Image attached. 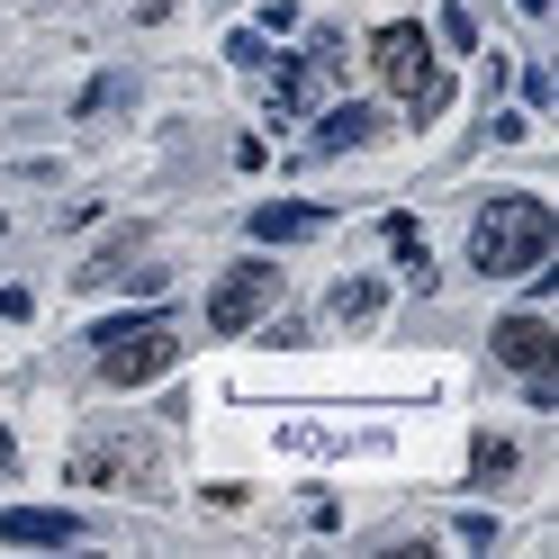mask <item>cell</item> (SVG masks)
<instances>
[{"instance_id":"1","label":"cell","mask_w":559,"mask_h":559,"mask_svg":"<svg viewBox=\"0 0 559 559\" xmlns=\"http://www.w3.org/2000/svg\"><path fill=\"white\" fill-rule=\"evenodd\" d=\"M550 243H559L550 199H533V190H497V199L478 207V226H469V271H478V280H523V271L550 262Z\"/></svg>"},{"instance_id":"3","label":"cell","mask_w":559,"mask_h":559,"mask_svg":"<svg viewBox=\"0 0 559 559\" xmlns=\"http://www.w3.org/2000/svg\"><path fill=\"white\" fill-rule=\"evenodd\" d=\"M370 63H379V82H389L415 118H442V109H451V82L433 73V37H425L415 19L379 27V37H370Z\"/></svg>"},{"instance_id":"11","label":"cell","mask_w":559,"mask_h":559,"mask_svg":"<svg viewBox=\"0 0 559 559\" xmlns=\"http://www.w3.org/2000/svg\"><path fill=\"white\" fill-rule=\"evenodd\" d=\"M127 99H135V82H127V73H99V82L82 91V118H109V109H127Z\"/></svg>"},{"instance_id":"10","label":"cell","mask_w":559,"mask_h":559,"mask_svg":"<svg viewBox=\"0 0 559 559\" xmlns=\"http://www.w3.org/2000/svg\"><path fill=\"white\" fill-rule=\"evenodd\" d=\"M379 307H389V289H379V280H343V289L325 298V317H334V325H370Z\"/></svg>"},{"instance_id":"12","label":"cell","mask_w":559,"mask_h":559,"mask_svg":"<svg viewBox=\"0 0 559 559\" xmlns=\"http://www.w3.org/2000/svg\"><path fill=\"white\" fill-rule=\"evenodd\" d=\"M442 46H478V19H469V0H442Z\"/></svg>"},{"instance_id":"5","label":"cell","mask_w":559,"mask_h":559,"mask_svg":"<svg viewBox=\"0 0 559 559\" xmlns=\"http://www.w3.org/2000/svg\"><path fill=\"white\" fill-rule=\"evenodd\" d=\"M487 353H497L514 379H550V370H559V334H550V317H533V307H523V317H497Z\"/></svg>"},{"instance_id":"15","label":"cell","mask_w":559,"mask_h":559,"mask_svg":"<svg viewBox=\"0 0 559 559\" xmlns=\"http://www.w3.org/2000/svg\"><path fill=\"white\" fill-rule=\"evenodd\" d=\"M514 10H533V19H542V10H550V0H514Z\"/></svg>"},{"instance_id":"7","label":"cell","mask_w":559,"mask_h":559,"mask_svg":"<svg viewBox=\"0 0 559 559\" xmlns=\"http://www.w3.org/2000/svg\"><path fill=\"white\" fill-rule=\"evenodd\" d=\"M307 235H325V207H317V199H271V207H253V243H307Z\"/></svg>"},{"instance_id":"14","label":"cell","mask_w":559,"mask_h":559,"mask_svg":"<svg viewBox=\"0 0 559 559\" xmlns=\"http://www.w3.org/2000/svg\"><path fill=\"white\" fill-rule=\"evenodd\" d=\"M10 469H19V442H10V433H0V478H10Z\"/></svg>"},{"instance_id":"13","label":"cell","mask_w":559,"mask_h":559,"mask_svg":"<svg viewBox=\"0 0 559 559\" xmlns=\"http://www.w3.org/2000/svg\"><path fill=\"white\" fill-rule=\"evenodd\" d=\"M487 478H514V442H478V487Z\"/></svg>"},{"instance_id":"2","label":"cell","mask_w":559,"mask_h":559,"mask_svg":"<svg viewBox=\"0 0 559 559\" xmlns=\"http://www.w3.org/2000/svg\"><path fill=\"white\" fill-rule=\"evenodd\" d=\"M91 343H99V379L109 389H145V379H163L181 361V325L171 317H109Z\"/></svg>"},{"instance_id":"8","label":"cell","mask_w":559,"mask_h":559,"mask_svg":"<svg viewBox=\"0 0 559 559\" xmlns=\"http://www.w3.org/2000/svg\"><path fill=\"white\" fill-rule=\"evenodd\" d=\"M73 478H82V487L145 478V442H82V451H73Z\"/></svg>"},{"instance_id":"6","label":"cell","mask_w":559,"mask_h":559,"mask_svg":"<svg viewBox=\"0 0 559 559\" xmlns=\"http://www.w3.org/2000/svg\"><path fill=\"white\" fill-rule=\"evenodd\" d=\"M0 542L10 550H73L82 514H63V506H0Z\"/></svg>"},{"instance_id":"9","label":"cell","mask_w":559,"mask_h":559,"mask_svg":"<svg viewBox=\"0 0 559 559\" xmlns=\"http://www.w3.org/2000/svg\"><path fill=\"white\" fill-rule=\"evenodd\" d=\"M370 135H379V109L343 99V109H325V118H317V135H307V145H317V154H353V145H370Z\"/></svg>"},{"instance_id":"4","label":"cell","mask_w":559,"mask_h":559,"mask_svg":"<svg viewBox=\"0 0 559 559\" xmlns=\"http://www.w3.org/2000/svg\"><path fill=\"white\" fill-rule=\"evenodd\" d=\"M271 307H280V262L271 253H243L235 271H217V289H207V325H217V334H253Z\"/></svg>"}]
</instances>
